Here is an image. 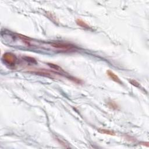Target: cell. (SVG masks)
Segmentation results:
<instances>
[{
  "mask_svg": "<svg viewBox=\"0 0 149 149\" xmlns=\"http://www.w3.org/2000/svg\"><path fill=\"white\" fill-rule=\"evenodd\" d=\"M2 59L5 62L11 67L15 65L16 62V57L14 54L10 52H6L3 55Z\"/></svg>",
  "mask_w": 149,
  "mask_h": 149,
  "instance_id": "cell-1",
  "label": "cell"
},
{
  "mask_svg": "<svg viewBox=\"0 0 149 149\" xmlns=\"http://www.w3.org/2000/svg\"><path fill=\"white\" fill-rule=\"evenodd\" d=\"M51 45L54 48L63 50H72L75 48V47L72 44L64 43H54L51 44Z\"/></svg>",
  "mask_w": 149,
  "mask_h": 149,
  "instance_id": "cell-2",
  "label": "cell"
},
{
  "mask_svg": "<svg viewBox=\"0 0 149 149\" xmlns=\"http://www.w3.org/2000/svg\"><path fill=\"white\" fill-rule=\"evenodd\" d=\"M107 74L108 75V76L110 77L112 80H114V82L118 83H120V84L122 83V82L120 80V79L119 78V77L117 75V74H114L113 72H112V71L109 70L107 71Z\"/></svg>",
  "mask_w": 149,
  "mask_h": 149,
  "instance_id": "cell-3",
  "label": "cell"
},
{
  "mask_svg": "<svg viewBox=\"0 0 149 149\" xmlns=\"http://www.w3.org/2000/svg\"><path fill=\"white\" fill-rule=\"evenodd\" d=\"M76 24L77 25H79V26H80V27L83 28H85V29H89V28H90V26H89L86 23L80 19L76 20Z\"/></svg>",
  "mask_w": 149,
  "mask_h": 149,
  "instance_id": "cell-4",
  "label": "cell"
},
{
  "mask_svg": "<svg viewBox=\"0 0 149 149\" xmlns=\"http://www.w3.org/2000/svg\"><path fill=\"white\" fill-rule=\"evenodd\" d=\"M98 131L101 133L106 134V135H111V136L115 135V132H114V131H112V130L104 129H99L98 130Z\"/></svg>",
  "mask_w": 149,
  "mask_h": 149,
  "instance_id": "cell-5",
  "label": "cell"
},
{
  "mask_svg": "<svg viewBox=\"0 0 149 149\" xmlns=\"http://www.w3.org/2000/svg\"><path fill=\"white\" fill-rule=\"evenodd\" d=\"M48 65H49L50 68H51L52 69H55V70H56V71H63L62 69L60 67H59L58 65H55V64H52V63H49V64H48Z\"/></svg>",
  "mask_w": 149,
  "mask_h": 149,
  "instance_id": "cell-6",
  "label": "cell"
},
{
  "mask_svg": "<svg viewBox=\"0 0 149 149\" xmlns=\"http://www.w3.org/2000/svg\"><path fill=\"white\" fill-rule=\"evenodd\" d=\"M108 106L111 108L112 109H114V110H116V109L118 108V105H117V104L115 102H114L113 101H111L108 102Z\"/></svg>",
  "mask_w": 149,
  "mask_h": 149,
  "instance_id": "cell-7",
  "label": "cell"
},
{
  "mask_svg": "<svg viewBox=\"0 0 149 149\" xmlns=\"http://www.w3.org/2000/svg\"><path fill=\"white\" fill-rule=\"evenodd\" d=\"M130 83L132 84V85L136 87H140V84L139 83H138L137 81H136L135 80H133V79H131V80H129Z\"/></svg>",
  "mask_w": 149,
  "mask_h": 149,
  "instance_id": "cell-8",
  "label": "cell"
}]
</instances>
